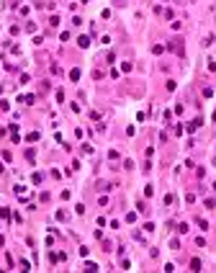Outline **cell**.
<instances>
[{"label":"cell","instance_id":"obj_2","mask_svg":"<svg viewBox=\"0 0 216 273\" xmlns=\"http://www.w3.org/2000/svg\"><path fill=\"white\" fill-rule=\"evenodd\" d=\"M191 268H193V271H201V260H198V258H196V260H191Z\"/></svg>","mask_w":216,"mask_h":273},{"label":"cell","instance_id":"obj_1","mask_svg":"<svg viewBox=\"0 0 216 273\" xmlns=\"http://www.w3.org/2000/svg\"><path fill=\"white\" fill-rule=\"evenodd\" d=\"M77 44H80V46H83V49H85V46L90 44V39H88V36H80V39H77Z\"/></svg>","mask_w":216,"mask_h":273}]
</instances>
